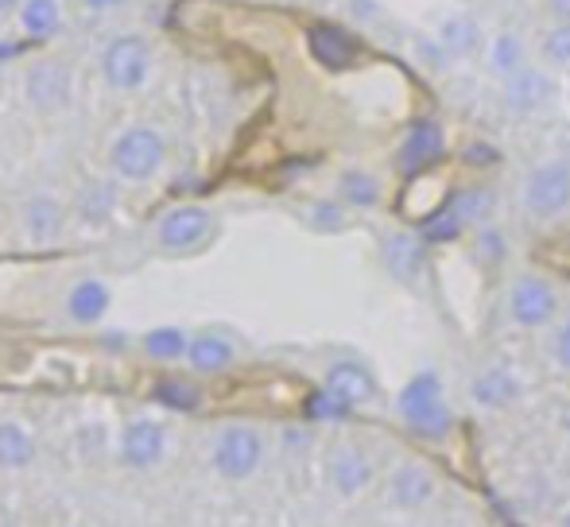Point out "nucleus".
Instances as JSON below:
<instances>
[{
    "label": "nucleus",
    "instance_id": "obj_31",
    "mask_svg": "<svg viewBox=\"0 0 570 527\" xmlns=\"http://www.w3.org/2000/svg\"><path fill=\"white\" fill-rule=\"evenodd\" d=\"M462 229H465L462 221H458L454 213L443 206V210L431 213V218H428V226H423V237H428V241H454V237L462 233Z\"/></svg>",
    "mask_w": 570,
    "mask_h": 527
},
{
    "label": "nucleus",
    "instance_id": "obj_20",
    "mask_svg": "<svg viewBox=\"0 0 570 527\" xmlns=\"http://www.w3.org/2000/svg\"><path fill=\"white\" fill-rule=\"evenodd\" d=\"M439 43L446 47V54L451 59H465V54H473L481 47V28L473 16H446L443 23H439Z\"/></svg>",
    "mask_w": 570,
    "mask_h": 527
},
{
    "label": "nucleus",
    "instance_id": "obj_25",
    "mask_svg": "<svg viewBox=\"0 0 570 527\" xmlns=\"http://www.w3.org/2000/svg\"><path fill=\"white\" fill-rule=\"evenodd\" d=\"M62 23V8L59 0H23L20 8V28L28 31V36H55Z\"/></svg>",
    "mask_w": 570,
    "mask_h": 527
},
{
    "label": "nucleus",
    "instance_id": "obj_14",
    "mask_svg": "<svg viewBox=\"0 0 570 527\" xmlns=\"http://www.w3.org/2000/svg\"><path fill=\"white\" fill-rule=\"evenodd\" d=\"M326 388H331V392L338 396V399H345L350 407L368 404V399L376 396L373 372H368L365 365H357V361H338V365H331V369H326Z\"/></svg>",
    "mask_w": 570,
    "mask_h": 527
},
{
    "label": "nucleus",
    "instance_id": "obj_38",
    "mask_svg": "<svg viewBox=\"0 0 570 527\" xmlns=\"http://www.w3.org/2000/svg\"><path fill=\"white\" fill-rule=\"evenodd\" d=\"M16 4V0H0V12H4V8H12Z\"/></svg>",
    "mask_w": 570,
    "mask_h": 527
},
{
    "label": "nucleus",
    "instance_id": "obj_30",
    "mask_svg": "<svg viewBox=\"0 0 570 527\" xmlns=\"http://www.w3.org/2000/svg\"><path fill=\"white\" fill-rule=\"evenodd\" d=\"M543 59L559 70L570 67V23H556V28L543 36Z\"/></svg>",
    "mask_w": 570,
    "mask_h": 527
},
{
    "label": "nucleus",
    "instance_id": "obj_13",
    "mask_svg": "<svg viewBox=\"0 0 570 527\" xmlns=\"http://www.w3.org/2000/svg\"><path fill=\"white\" fill-rule=\"evenodd\" d=\"M28 98L36 109L51 113V109H67L70 101V70L62 62H39L28 74Z\"/></svg>",
    "mask_w": 570,
    "mask_h": 527
},
{
    "label": "nucleus",
    "instance_id": "obj_7",
    "mask_svg": "<svg viewBox=\"0 0 570 527\" xmlns=\"http://www.w3.org/2000/svg\"><path fill=\"white\" fill-rule=\"evenodd\" d=\"M509 310H512V318H517V326L535 330V326H548L551 318H556L559 299H556V291H551L548 279L520 276L509 291Z\"/></svg>",
    "mask_w": 570,
    "mask_h": 527
},
{
    "label": "nucleus",
    "instance_id": "obj_23",
    "mask_svg": "<svg viewBox=\"0 0 570 527\" xmlns=\"http://www.w3.org/2000/svg\"><path fill=\"white\" fill-rule=\"evenodd\" d=\"M489 67H493V74L501 78H512L520 67H528L524 62V39L517 36V31H501V36L493 39V47H489Z\"/></svg>",
    "mask_w": 570,
    "mask_h": 527
},
{
    "label": "nucleus",
    "instance_id": "obj_11",
    "mask_svg": "<svg viewBox=\"0 0 570 527\" xmlns=\"http://www.w3.org/2000/svg\"><path fill=\"white\" fill-rule=\"evenodd\" d=\"M164 450H167V435H164V427L151 419H132L125 427V435H120V458L132 469L159 466Z\"/></svg>",
    "mask_w": 570,
    "mask_h": 527
},
{
    "label": "nucleus",
    "instance_id": "obj_39",
    "mask_svg": "<svg viewBox=\"0 0 570 527\" xmlns=\"http://www.w3.org/2000/svg\"><path fill=\"white\" fill-rule=\"evenodd\" d=\"M559 527H570V513L563 516V520H559Z\"/></svg>",
    "mask_w": 570,
    "mask_h": 527
},
{
    "label": "nucleus",
    "instance_id": "obj_29",
    "mask_svg": "<svg viewBox=\"0 0 570 527\" xmlns=\"http://www.w3.org/2000/svg\"><path fill=\"white\" fill-rule=\"evenodd\" d=\"M114 187H106V182H94V187L82 190V198H78V206H82V218L86 221H106L109 210H114Z\"/></svg>",
    "mask_w": 570,
    "mask_h": 527
},
{
    "label": "nucleus",
    "instance_id": "obj_17",
    "mask_svg": "<svg viewBox=\"0 0 570 527\" xmlns=\"http://www.w3.org/2000/svg\"><path fill=\"white\" fill-rule=\"evenodd\" d=\"M389 493L400 508H423L431 497H435V477H431L423 466H400L396 474H392Z\"/></svg>",
    "mask_w": 570,
    "mask_h": 527
},
{
    "label": "nucleus",
    "instance_id": "obj_26",
    "mask_svg": "<svg viewBox=\"0 0 570 527\" xmlns=\"http://www.w3.org/2000/svg\"><path fill=\"white\" fill-rule=\"evenodd\" d=\"M338 195H342V202L357 206V210H368V206L381 202V182L368 171H361V167H353V171H345L338 179Z\"/></svg>",
    "mask_w": 570,
    "mask_h": 527
},
{
    "label": "nucleus",
    "instance_id": "obj_24",
    "mask_svg": "<svg viewBox=\"0 0 570 527\" xmlns=\"http://www.w3.org/2000/svg\"><path fill=\"white\" fill-rule=\"evenodd\" d=\"M446 210H451L465 229L481 226V221L493 213V195H489L485 187H465V190H458L451 202H446Z\"/></svg>",
    "mask_w": 570,
    "mask_h": 527
},
{
    "label": "nucleus",
    "instance_id": "obj_27",
    "mask_svg": "<svg viewBox=\"0 0 570 527\" xmlns=\"http://www.w3.org/2000/svg\"><path fill=\"white\" fill-rule=\"evenodd\" d=\"M187 349H190V338L179 326H159V330H151L148 338H144V354H148L151 361H179V357H187Z\"/></svg>",
    "mask_w": 570,
    "mask_h": 527
},
{
    "label": "nucleus",
    "instance_id": "obj_16",
    "mask_svg": "<svg viewBox=\"0 0 570 527\" xmlns=\"http://www.w3.org/2000/svg\"><path fill=\"white\" fill-rule=\"evenodd\" d=\"M331 481L342 497H357V493L373 481V466H368V458L357 450V446H342L331 461Z\"/></svg>",
    "mask_w": 570,
    "mask_h": 527
},
{
    "label": "nucleus",
    "instance_id": "obj_9",
    "mask_svg": "<svg viewBox=\"0 0 570 527\" xmlns=\"http://www.w3.org/2000/svg\"><path fill=\"white\" fill-rule=\"evenodd\" d=\"M381 260H384V268H389V276L407 287L420 284V279L428 276V249H423V237L404 233V229L384 237Z\"/></svg>",
    "mask_w": 570,
    "mask_h": 527
},
{
    "label": "nucleus",
    "instance_id": "obj_34",
    "mask_svg": "<svg viewBox=\"0 0 570 527\" xmlns=\"http://www.w3.org/2000/svg\"><path fill=\"white\" fill-rule=\"evenodd\" d=\"M481 260H501L504 257V237L497 229H481Z\"/></svg>",
    "mask_w": 570,
    "mask_h": 527
},
{
    "label": "nucleus",
    "instance_id": "obj_22",
    "mask_svg": "<svg viewBox=\"0 0 570 527\" xmlns=\"http://www.w3.org/2000/svg\"><path fill=\"white\" fill-rule=\"evenodd\" d=\"M36 458V438L20 422H0V469H23Z\"/></svg>",
    "mask_w": 570,
    "mask_h": 527
},
{
    "label": "nucleus",
    "instance_id": "obj_28",
    "mask_svg": "<svg viewBox=\"0 0 570 527\" xmlns=\"http://www.w3.org/2000/svg\"><path fill=\"white\" fill-rule=\"evenodd\" d=\"M156 404L171 407V411H195L198 392L187 385V380H159V385H156Z\"/></svg>",
    "mask_w": 570,
    "mask_h": 527
},
{
    "label": "nucleus",
    "instance_id": "obj_18",
    "mask_svg": "<svg viewBox=\"0 0 570 527\" xmlns=\"http://www.w3.org/2000/svg\"><path fill=\"white\" fill-rule=\"evenodd\" d=\"M470 392H473V399H478L481 407L497 411V407H504V404H512V399H517L520 385H517V377H512V369L493 365V369H485V372H478V377H473Z\"/></svg>",
    "mask_w": 570,
    "mask_h": 527
},
{
    "label": "nucleus",
    "instance_id": "obj_15",
    "mask_svg": "<svg viewBox=\"0 0 570 527\" xmlns=\"http://www.w3.org/2000/svg\"><path fill=\"white\" fill-rule=\"evenodd\" d=\"M109 299H114V295H109V287L101 284V279H82V284L70 287L67 315L75 318L78 326H94V322H101V318H106Z\"/></svg>",
    "mask_w": 570,
    "mask_h": 527
},
{
    "label": "nucleus",
    "instance_id": "obj_6",
    "mask_svg": "<svg viewBox=\"0 0 570 527\" xmlns=\"http://www.w3.org/2000/svg\"><path fill=\"white\" fill-rule=\"evenodd\" d=\"M446 156V132L439 121L423 117V121H412V129L404 132L396 151V171L400 175H423L428 167H435L439 159Z\"/></svg>",
    "mask_w": 570,
    "mask_h": 527
},
{
    "label": "nucleus",
    "instance_id": "obj_32",
    "mask_svg": "<svg viewBox=\"0 0 570 527\" xmlns=\"http://www.w3.org/2000/svg\"><path fill=\"white\" fill-rule=\"evenodd\" d=\"M307 221L315 229H323V233H334V229L345 226V213H342V206H334V202H318V206H311Z\"/></svg>",
    "mask_w": 570,
    "mask_h": 527
},
{
    "label": "nucleus",
    "instance_id": "obj_37",
    "mask_svg": "<svg viewBox=\"0 0 570 527\" xmlns=\"http://www.w3.org/2000/svg\"><path fill=\"white\" fill-rule=\"evenodd\" d=\"M86 4H90L94 12H109V8H117L120 0H86Z\"/></svg>",
    "mask_w": 570,
    "mask_h": 527
},
{
    "label": "nucleus",
    "instance_id": "obj_35",
    "mask_svg": "<svg viewBox=\"0 0 570 527\" xmlns=\"http://www.w3.org/2000/svg\"><path fill=\"white\" fill-rule=\"evenodd\" d=\"M551 354H556V361L570 369V318L556 330V338H551Z\"/></svg>",
    "mask_w": 570,
    "mask_h": 527
},
{
    "label": "nucleus",
    "instance_id": "obj_1",
    "mask_svg": "<svg viewBox=\"0 0 570 527\" xmlns=\"http://www.w3.org/2000/svg\"><path fill=\"white\" fill-rule=\"evenodd\" d=\"M400 415L420 438H446L454 419L435 372H420V377L407 380L404 392H400Z\"/></svg>",
    "mask_w": 570,
    "mask_h": 527
},
{
    "label": "nucleus",
    "instance_id": "obj_5",
    "mask_svg": "<svg viewBox=\"0 0 570 527\" xmlns=\"http://www.w3.org/2000/svg\"><path fill=\"white\" fill-rule=\"evenodd\" d=\"M264 461V443L253 427H226L214 446V469L229 481H245L261 469Z\"/></svg>",
    "mask_w": 570,
    "mask_h": 527
},
{
    "label": "nucleus",
    "instance_id": "obj_10",
    "mask_svg": "<svg viewBox=\"0 0 570 527\" xmlns=\"http://www.w3.org/2000/svg\"><path fill=\"white\" fill-rule=\"evenodd\" d=\"M214 229V218L203 210V206H179V210H171L164 221H159V245L171 252H187L195 249V245H203L206 237H210Z\"/></svg>",
    "mask_w": 570,
    "mask_h": 527
},
{
    "label": "nucleus",
    "instance_id": "obj_4",
    "mask_svg": "<svg viewBox=\"0 0 570 527\" xmlns=\"http://www.w3.org/2000/svg\"><path fill=\"white\" fill-rule=\"evenodd\" d=\"M151 51L140 36H117L114 43L101 51V74L114 90H140L148 82Z\"/></svg>",
    "mask_w": 570,
    "mask_h": 527
},
{
    "label": "nucleus",
    "instance_id": "obj_12",
    "mask_svg": "<svg viewBox=\"0 0 570 527\" xmlns=\"http://www.w3.org/2000/svg\"><path fill=\"white\" fill-rule=\"evenodd\" d=\"M307 47L318 67H326V70H350L361 54L357 39H353L350 31L334 28V23H315V28L307 31Z\"/></svg>",
    "mask_w": 570,
    "mask_h": 527
},
{
    "label": "nucleus",
    "instance_id": "obj_19",
    "mask_svg": "<svg viewBox=\"0 0 570 527\" xmlns=\"http://www.w3.org/2000/svg\"><path fill=\"white\" fill-rule=\"evenodd\" d=\"M23 229H28V237L36 245H51L55 237L62 233V206L43 195L31 198V202L23 206Z\"/></svg>",
    "mask_w": 570,
    "mask_h": 527
},
{
    "label": "nucleus",
    "instance_id": "obj_3",
    "mask_svg": "<svg viewBox=\"0 0 570 527\" xmlns=\"http://www.w3.org/2000/svg\"><path fill=\"white\" fill-rule=\"evenodd\" d=\"M520 202L532 218L548 221L570 206V163L567 159H548V163L532 167L520 187Z\"/></svg>",
    "mask_w": 570,
    "mask_h": 527
},
{
    "label": "nucleus",
    "instance_id": "obj_36",
    "mask_svg": "<svg viewBox=\"0 0 570 527\" xmlns=\"http://www.w3.org/2000/svg\"><path fill=\"white\" fill-rule=\"evenodd\" d=\"M551 12L559 23H570V0H551Z\"/></svg>",
    "mask_w": 570,
    "mask_h": 527
},
{
    "label": "nucleus",
    "instance_id": "obj_2",
    "mask_svg": "<svg viewBox=\"0 0 570 527\" xmlns=\"http://www.w3.org/2000/svg\"><path fill=\"white\" fill-rule=\"evenodd\" d=\"M164 156H167L164 136H159L156 129H148V125H132V129H125L114 140V148H109V163H114V171L128 182L156 179L159 167H164Z\"/></svg>",
    "mask_w": 570,
    "mask_h": 527
},
{
    "label": "nucleus",
    "instance_id": "obj_21",
    "mask_svg": "<svg viewBox=\"0 0 570 527\" xmlns=\"http://www.w3.org/2000/svg\"><path fill=\"white\" fill-rule=\"evenodd\" d=\"M187 361L198 372H222L226 365H233V341L222 334H198V338H190Z\"/></svg>",
    "mask_w": 570,
    "mask_h": 527
},
{
    "label": "nucleus",
    "instance_id": "obj_33",
    "mask_svg": "<svg viewBox=\"0 0 570 527\" xmlns=\"http://www.w3.org/2000/svg\"><path fill=\"white\" fill-rule=\"evenodd\" d=\"M307 411L315 415V419H342V415L350 411V404H345V399H338V396L331 392V388H326L323 396H315V399H311V404H307Z\"/></svg>",
    "mask_w": 570,
    "mask_h": 527
},
{
    "label": "nucleus",
    "instance_id": "obj_8",
    "mask_svg": "<svg viewBox=\"0 0 570 527\" xmlns=\"http://www.w3.org/2000/svg\"><path fill=\"white\" fill-rule=\"evenodd\" d=\"M556 101V78L548 70L535 67H520L512 78H504V109L520 117L543 113V109Z\"/></svg>",
    "mask_w": 570,
    "mask_h": 527
}]
</instances>
